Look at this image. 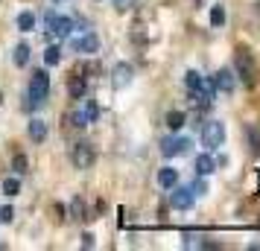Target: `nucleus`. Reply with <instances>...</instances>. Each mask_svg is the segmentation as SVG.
Returning <instances> with one entry per match:
<instances>
[{"mask_svg":"<svg viewBox=\"0 0 260 251\" xmlns=\"http://www.w3.org/2000/svg\"><path fill=\"white\" fill-rule=\"evenodd\" d=\"M47 94H50V76L47 70H36L29 76V88H26V102L24 108L26 111H36L47 102Z\"/></svg>","mask_w":260,"mask_h":251,"instance_id":"nucleus-1","label":"nucleus"},{"mask_svg":"<svg viewBox=\"0 0 260 251\" xmlns=\"http://www.w3.org/2000/svg\"><path fill=\"white\" fill-rule=\"evenodd\" d=\"M225 144V123L222 120H208L205 126H202V146L213 152V149H219Z\"/></svg>","mask_w":260,"mask_h":251,"instance_id":"nucleus-2","label":"nucleus"},{"mask_svg":"<svg viewBox=\"0 0 260 251\" xmlns=\"http://www.w3.org/2000/svg\"><path fill=\"white\" fill-rule=\"evenodd\" d=\"M234 70L237 76L243 79V85H254V76H257V67H254V59H251V53L248 50H237L234 56Z\"/></svg>","mask_w":260,"mask_h":251,"instance_id":"nucleus-3","label":"nucleus"},{"mask_svg":"<svg viewBox=\"0 0 260 251\" xmlns=\"http://www.w3.org/2000/svg\"><path fill=\"white\" fill-rule=\"evenodd\" d=\"M71 161H73V167L76 169H91L94 167V161H96V152H94V146L91 144H76L71 149Z\"/></svg>","mask_w":260,"mask_h":251,"instance_id":"nucleus-4","label":"nucleus"},{"mask_svg":"<svg viewBox=\"0 0 260 251\" xmlns=\"http://www.w3.org/2000/svg\"><path fill=\"white\" fill-rule=\"evenodd\" d=\"M193 140L190 137H164L161 140V155L164 158H178V155H187Z\"/></svg>","mask_w":260,"mask_h":251,"instance_id":"nucleus-5","label":"nucleus"},{"mask_svg":"<svg viewBox=\"0 0 260 251\" xmlns=\"http://www.w3.org/2000/svg\"><path fill=\"white\" fill-rule=\"evenodd\" d=\"M132 79H135V67H132L129 61H117L114 70H111V85H114L117 91H123V88L132 85Z\"/></svg>","mask_w":260,"mask_h":251,"instance_id":"nucleus-6","label":"nucleus"},{"mask_svg":"<svg viewBox=\"0 0 260 251\" xmlns=\"http://www.w3.org/2000/svg\"><path fill=\"white\" fill-rule=\"evenodd\" d=\"M193 202H196V193L190 190V184L187 187H173V193H170V204L176 207V210H190L193 207Z\"/></svg>","mask_w":260,"mask_h":251,"instance_id":"nucleus-7","label":"nucleus"},{"mask_svg":"<svg viewBox=\"0 0 260 251\" xmlns=\"http://www.w3.org/2000/svg\"><path fill=\"white\" fill-rule=\"evenodd\" d=\"M71 50H76V53H85V56H94V53H100V35H96V32H85V35L73 38V41H71Z\"/></svg>","mask_w":260,"mask_h":251,"instance_id":"nucleus-8","label":"nucleus"},{"mask_svg":"<svg viewBox=\"0 0 260 251\" xmlns=\"http://www.w3.org/2000/svg\"><path fill=\"white\" fill-rule=\"evenodd\" d=\"M211 85L219 91V94H234V88H237V76L234 70H228V67H222V70H216L213 73V79Z\"/></svg>","mask_w":260,"mask_h":251,"instance_id":"nucleus-9","label":"nucleus"},{"mask_svg":"<svg viewBox=\"0 0 260 251\" xmlns=\"http://www.w3.org/2000/svg\"><path fill=\"white\" fill-rule=\"evenodd\" d=\"M68 94H71V99H85V94H88V76L73 73L68 79Z\"/></svg>","mask_w":260,"mask_h":251,"instance_id":"nucleus-10","label":"nucleus"},{"mask_svg":"<svg viewBox=\"0 0 260 251\" xmlns=\"http://www.w3.org/2000/svg\"><path fill=\"white\" fill-rule=\"evenodd\" d=\"M193 169H196V175L208 178L213 169H216V158H213L211 152H202V155H196V161H193Z\"/></svg>","mask_w":260,"mask_h":251,"instance_id":"nucleus-11","label":"nucleus"},{"mask_svg":"<svg viewBox=\"0 0 260 251\" xmlns=\"http://www.w3.org/2000/svg\"><path fill=\"white\" fill-rule=\"evenodd\" d=\"M29 140H36V144H44L47 140V134H50V129H47V120H41V117H32L29 120Z\"/></svg>","mask_w":260,"mask_h":251,"instance_id":"nucleus-12","label":"nucleus"},{"mask_svg":"<svg viewBox=\"0 0 260 251\" xmlns=\"http://www.w3.org/2000/svg\"><path fill=\"white\" fill-rule=\"evenodd\" d=\"M158 184L164 187V190H173L178 184V169H173V167H161L158 169Z\"/></svg>","mask_w":260,"mask_h":251,"instance_id":"nucleus-13","label":"nucleus"},{"mask_svg":"<svg viewBox=\"0 0 260 251\" xmlns=\"http://www.w3.org/2000/svg\"><path fill=\"white\" fill-rule=\"evenodd\" d=\"M73 18H68V15H59V21H56V26H53V35H59V38H68L73 32Z\"/></svg>","mask_w":260,"mask_h":251,"instance_id":"nucleus-14","label":"nucleus"},{"mask_svg":"<svg viewBox=\"0 0 260 251\" xmlns=\"http://www.w3.org/2000/svg\"><path fill=\"white\" fill-rule=\"evenodd\" d=\"M205 82H208V79H205L199 70H187L184 73V85H187V91H199Z\"/></svg>","mask_w":260,"mask_h":251,"instance_id":"nucleus-15","label":"nucleus"},{"mask_svg":"<svg viewBox=\"0 0 260 251\" xmlns=\"http://www.w3.org/2000/svg\"><path fill=\"white\" fill-rule=\"evenodd\" d=\"M29 53H32V50H29V44H24V41H21V44L15 47V56H12V61L18 64V67H24V64H29Z\"/></svg>","mask_w":260,"mask_h":251,"instance_id":"nucleus-16","label":"nucleus"},{"mask_svg":"<svg viewBox=\"0 0 260 251\" xmlns=\"http://www.w3.org/2000/svg\"><path fill=\"white\" fill-rule=\"evenodd\" d=\"M184 123H187L184 111H170V114H167V129H170V132H178Z\"/></svg>","mask_w":260,"mask_h":251,"instance_id":"nucleus-17","label":"nucleus"},{"mask_svg":"<svg viewBox=\"0 0 260 251\" xmlns=\"http://www.w3.org/2000/svg\"><path fill=\"white\" fill-rule=\"evenodd\" d=\"M246 137H248L251 152H254V155H260V129H257V126H246Z\"/></svg>","mask_w":260,"mask_h":251,"instance_id":"nucleus-18","label":"nucleus"},{"mask_svg":"<svg viewBox=\"0 0 260 251\" xmlns=\"http://www.w3.org/2000/svg\"><path fill=\"white\" fill-rule=\"evenodd\" d=\"M61 61V47H56V44H50L47 50H44V64L47 67H56Z\"/></svg>","mask_w":260,"mask_h":251,"instance_id":"nucleus-19","label":"nucleus"},{"mask_svg":"<svg viewBox=\"0 0 260 251\" xmlns=\"http://www.w3.org/2000/svg\"><path fill=\"white\" fill-rule=\"evenodd\" d=\"M71 216L76 219V222H85V219H88V216H85V202L79 199V196L71 199Z\"/></svg>","mask_w":260,"mask_h":251,"instance_id":"nucleus-20","label":"nucleus"},{"mask_svg":"<svg viewBox=\"0 0 260 251\" xmlns=\"http://www.w3.org/2000/svg\"><path fill=\"white\" fill-rule=\"evenodd\" d=\"M82 114H85V123L91 126V123H96V120H100V105H96L94 99H88V102H85V108H82Z\"/></svg>","mask_w":260,"mask_h":251,"instance_id":"nucleus-21","label":"nucleus"},{"mask_svg":"<svg viewBox=\"0 0 260 251\" xmlns=\"http://www.w3.org/2000/svg\"><path fill=\"white\" fill-rule=\"evenodd\" d=\"M32 26H36V15L32 12H21L18 15V29H21V32H29Z\"/></svg>","mask_w":260,"mask_h":251,"instance_id":"nucleus-22","label":"nucleus"},{"mask_svg":"<svg viewBox=\"0 0 260 251\" xmlns=\"http://www.w3.org/2000/svg\"><path fill=\"white\" fill-rule=\"evenodd\" d=\"M3 193H6V196H18V193H21V181L18 178H3Z\"/></svg>","mask_w":260,"mask_h":251,"instance_id":"nucleus-23","label":"nucleus"},{"mask_svg":"<svg viewBox=\"0 0 260 251\" xmlns=\"http://www.w3.org/2000/svg\"><path fill=\"white\" fill-rule=\"evenodd\" d=\"M225 24V9L222 6H213L211 9V26H222Z\"/></svg>","mask_w":260,"mask_h":251,"instance_id":"nucleus-24","label":"nucleus"},{"mask_svg":"<svg viewBox=\"0 0 260 251\" xmlns=\"http://www.w3.org/2000/svg\"><path fill=\"white\" fill-rule=\"evenodd\" d=\"M190 190L196 193V196H205V193H208V184H205V178L199 175V178H196L193 184H190Z\"/></svg>","mask_w":260,"mask_h":251,"instance_id":"nucleus-25","label":"nucleus"},{"mask_svg":"<svg viewBox=\"0 0 260 251\" xmlns=\"http://www.w3.org/2000/svg\"><path fill=\"white\" fill-rule=\"evenodd\" d=\"M12 169L18 172V175H21V172H26V158L24 155H15L12 158Z\"/></svg>","mask_w":260,"mask_h":251,"instance_id":"nucleus-26","label":"nucleus"},{"mask_svg":"<svg viewBox=\"0 0 260 251\" xmlns=\"http://www.w3.org/2000/svg\"><path fill=\"white\" fill-rule=\"evenodd\" d=\"M56 21H59V15H56V12H53V9H50V12L44 15V26H47L50 32H53V26H56Z\"/></svg>","mask_w":260,"mask_h":251,"instance_id":"nucleus-27","label":"nucleus"},{"mask_svg":"<svg viewBox=\"0 0 260 251\" xmlns=\"http://www.w3.org/2000/svg\"><path fill=\"white\" fill-rule=\"evenodd\" d=\"M15 219V210L6 204V207H0V222H12Z\"/></svg>","mask_w":260,"mask_h":251,"instance_id":"nucleus-28","label":"nucleus"},{"mask_svg":"<svg viewBox=\"0 0 260 251\" xmlns=\"http://www.w3.org/2000/svg\"><path fill=\"white\" fill-rule=\"evenodd\" d=\"M132 6H135V0H114V9H117V12H126Z\"/></svg>","mask_w":260,"mask_h":251,"instance_id":"nucleus-29","label":"nucleus"},{"mask_svg":"<svg viewBox=\"0 0 260 251\" xmlns=\"http://www.w3.org/2000/svg\"><path fill=\"white\" fill-rule=\"evenodd\" d=\"M82 248H94V234H82Z\"/></svg>","mask_w":260,"mask_h":251,"instance_id":"nucleus-30","label":"nucleus"},{"mask_svg":"<svg viewBox=\"0 0 260 251\" xmlns=\"http://www.w3.org/2000/svg\"><path fill=\"white\" fill-rule=\"evenodd\" d=\"M53 3H56V6H59V3H68V0H53Z\"/></svg>","mask_w":260,"mask_h":251,"instance_id":"nucleus-31","label":"nucleus"}]
</instances>
